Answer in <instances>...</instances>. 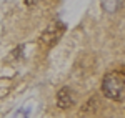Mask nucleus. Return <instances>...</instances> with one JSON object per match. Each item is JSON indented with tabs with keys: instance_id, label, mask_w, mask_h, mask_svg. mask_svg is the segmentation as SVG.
Segmentation results:
<instances>
[{
	"instance_id": "nucleus-1",
	"label": "nucleus",
	"mask_w": 125,
	"mask_h": 118,
	"mask_svg": "<svg viewBox=\"0 0 125 118\" xmlns=\"http://www.w3.org/2000/svg\"><path fill=\"white\" fill-rule=\"evenodd\" d=\"M124 91H125V78L120 73L112 72V73L105 75V78L102 82V93L107 98L114 100V101H120L124 98Z\"/></svg>"
},
{
	"instance_id": "nucleus-2",
	"label": "nucleus",
	"mask_w": 125,
	"mask_h": 118,
	"mask_svg": "<svg viewBox=\"0 0 125 118\" xmlns=\"http://www.w3.org/2000/svg\"><path fill=\"white\" fill-rule=\"evenodd\" d=\"M63 32H65V25L63 23H52L40 35V42L43 45H47V47H52V45H55L60 40V37L63 35Z\"/></svg>"
},
{
	"instance_id": "nucleus-3",
	"label": "nucleus",
	"mask_w": 125,
	"mask_h": 118,
	"mask_svg": "<svg viewBox=\"0 0 125 118\" xmlns=\"http://www.w3.org/2000/svg\"><path fill=\"white\" fill-rule=\"evenodd\" d=\"M75 103V98H73V91L70 87H62V88L57 91V105L58 108L65 110L68 107H72Z\"/></svg>"
},
{
	"instance_id": "nucleus-4",
	"label": "nucleus",
	"mask_w": 125,
	"mask_h": 118,
	"mask_svg": "<svg viewBox=\"0 0 125 118\" xmlns=\"http://www.w3.org/2000/svg\"><path fill=\"white\" fill-rule=\"evenodd\" d=\"M120 7V0H102V9L105 13H115Z\"/></svg>"
},
{
	"instance_id": "nucleus-5",
	"label": "nucleus",
	"mask_w": 125,
	"mask_h": 118,
	"mask_svg": "<svg viewBox=\"0 0 125 118\" xmlns=\"http://www.w3.org/2000/svg\"><path fill=\"white\" fill-rule=\"evenodd\" d=\"M97 105H98V100H97V97H94V98L88 100V103L83 107V111H94L97 108Z\"/></svg>"
},
{
	"instance_id": "nucleus-6",
	"label": "nucleus",
	"mask_w": 125,
	"mask_h": 118,
	"mask_svg": "<svg viewBox=\"0 0 125 118\" xmlns=\"http://www.w3.org/2000/svg\"><path fill=\"white\" fill-rule=\"evenodd\" d=\"M22 50H23V47L20 45V47H17V48L12 52V58H20L22 57Z\"/></svg>"
}]
</instances>
